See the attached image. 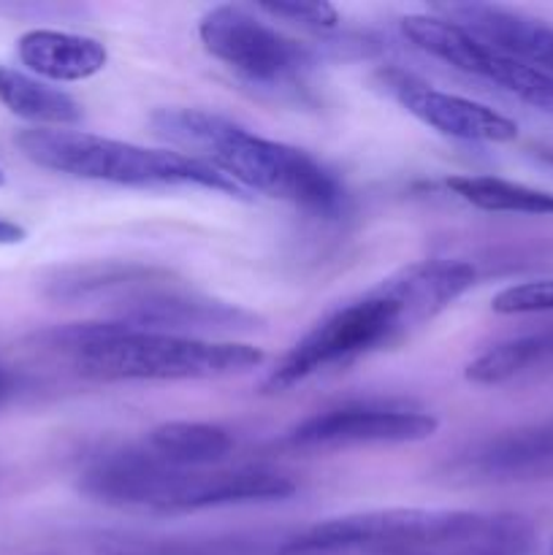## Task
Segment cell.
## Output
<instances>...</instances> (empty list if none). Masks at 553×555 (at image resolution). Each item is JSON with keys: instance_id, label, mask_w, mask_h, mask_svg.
Instances as JSON below:
<instances>
[{"instance_id": "6da1fadb", "label": "cell", "mask_w": 553, "mask_h": 555, "mask_svg": "<svg viewBox=\"0 0 553 555\" xmlns=\"http://www.w3.org/2000/svg\"><path fill=\"white\" fill-rule=\"evenodd\" d=\"M475 280L477 271L464 260H421L404 266L314 323L269 374L263 383L266 393H280L323 369L350 363L390 345L445 312Z\"/></svg>"}, {"instance_id": "7a4b0ae2", "label": "cell", "mask_w": 553, "mask_h": 555, "mask_svg": "<svg viewBox=\"0 0 553 555\" xmlns=\"http://www.w3.org/2000/svg\"><path fill=\"white\" fill-rule=\"evenodd\" d=\"M535 526L515 513L394 507L296 531L282 555H531Z\"/></svg>"}, {"instance_id": "3957f363", "label": "cell", "mask_w": 553, "mask_h": 555, "mask_svg": "<svg viewBox=\"0 0 553 555\" xmlns=\"http://www.w3.org/2000/svg\"><path fill=\"white\" fill-rule=\"evenodd\" d=\"M152 133L206 163L247 193L287 201L320 217L339 215L345 188L334 171L309 152L263 139L222 114L204 108H157L150 117Z\"/></svg>"}, {"instance_id": "277c9868", "label": "cell", "mask_w": 553, "mask_h": 555, "mask_svg": "<svg viewBox=\"0 0 553 555\" xmlns=\"http://www.w3.org/2000/svg\"><path fill=\"white\" fill-rule=\"evenodd\" d=\"M38 339L43 347L74 358L81 377L103 383L217 379L263 363V352L253 345L141 331L117 320L65 325L47 331Z\"/></svg>"}, {"instance_id": "5b68a950", "label": "cell", "mask_w": 553, "mask_h": 555, "mask_svg": "<svg viewBox=\"0 0 553 555\" xmlns=\"http://www.w3.org/2000/svg\"><path fill=\"white\" fill-rule=\"evenodd\" d=\"M22 155L47 171L112 182L125 188H206L244 195L239 184L206 163L171 150H146L130 141L106 139L68 128H27L16 133Z\"/></svg>"}, {"instance_id": "8992f818", "label": "cell", "mask_w": 553, "mask_h": 555, "mask_svg": "<svg viewBox=\"0 0 553 555\" xmlns=\"http://www.w3.org/2000/svg\"><path fill=\"white\" fill-rule=\"evenodd\" d=\"M198 38L206 52L249 85L266 90H291L307 81L318 60L296 38L242 5H215L198 22Z\"/></svg>"}, {"instance_id": "52a82bcc", "label": "cell", "mask_w": 553, "mask_h": 555, "mask_svg": "<svg viewBox=\"0 0 553 555\" xmlns=\"http://www.w3.org/2000/svg\"><path fill=\"white\" fill-rule=\"evenodd\" d=\"M401 33H404V38L412 47L426 52L428 57L442 60L445 65L461 70V74L491 81V85L510 92V95L518 98L526 106L553 117V74L529 68V65L515 63V60L493 52L480 38L466 33L455 22L442 20V16H404L401 20Z\"/></svg>"}, {"instance_id": "ba28073f", "label": "cell", "mask_w": 553, "mask_h": 555, "mask_svg": "<svg viewBox=\"0 0 553 555\" xmlns=\"http://www.w3.org/2000/svg\"><path fill=\"white\" fill-rule=\"evenodd\" d=\"M439 421L428 412L404 406H342L318 412L287 431L296 450H347L369 444H410L432 439Z\"/></svg>"}, {"instance_id": "9c48e42d", "label": "cell", "mask_w": 553, "mask_h": 555, "mask_svg": "<svg viewBox=\"0 0 553 555\" xmlns=\"http://www.w3.org/2000/svg\"><path fill=\"white\" fill-rule=\"evenodd\" d=\"M383 85L407 112L437 133L459 141H480V144H507L518 135V125L499 114L486 103L437 90L426 81L401 70H385Z\"/></svg>"}, {"instance_id": "30bf717a", "label": "cell", "mask_w": 553, "mask_h": 555, "mask_svg": "<svg viewBox=\"0 0 553 555\" xmlns=\"http://www.w3.org/2000/svg\"><path fill=\"white\" fill-rule=\"evenodd\" d=\"M434 11L480 38L486 47L529 68L553 74V25L491 3H448Z\"/></svg>"}, {"instance_id": "8fae6325", "label": "cell", "mask_w": 553, "mask_h": 555, "mask_svg": "<svg viewBox=\"0 0 553 555\" xmlns=\"http://www.w3.org/2000/svg\"><path fill=\"white\" fill-rule=\"evenodd\" d=\"M168 280H173V274L155 269V266L103 260V263L54 269L43 280V296L57 304H90V307L101 304L119 314L136 298L166 285Z\"/></svg>"}, {"instance_id": "7c38bea8", "label": "cell", "mask_w": 553, "mask_h": 555, "mask_svg": "<svg viewBox=\"0 0 553 555\" xmlns=\"http://www.w3.org/2000/svg\"><path fill=\"white\" fill-rule=\"evenodd\" d=\"M453 475L472 482L535 480L553 475V421L515 428L459 455Z\"/></svg>"}, {"instance_id": "4fadbf2b", "label": "cell", "mask_w": 553, "mask_h": 555, "mask_svg": "<svg viewBox=\"0 0 553 555\" xmlns=\"http://www.w3.org/2000/svg\"><path fill=\"white\" fill-rule=\"evenodd\" d=\"M296 493V482L280 472L244 466V469L206 472L193 469L184 480L177 499V513H201V509L233 507V504L282 502Z\"/></svg>"}, {"instance_id": "5bb4252c", "label": "cell", "mask_w": 553, "mask_h": 555, "mask_svg": "<svg viewBox=\"0 0 553 555\" xmlns=\"http://www.w3.org/2000/svg\"><path fill=\"white\" fill-rule=\"evenodd\" d=\"M16 54L30 74L49 81H85L108 63L106 47L98 38L47 27L27 30L16 41Z\"/></svg>"}, {"instance_id": "9a60e30c", "label": "cell", "mask_w": 553, "mask_h": 555, "mask_svg": "<svg viewBox=\"0 0 553 555\" xmlns=\"http://www.w3.org/2000/svg\"><path fill=\"white\" fill-rule=\"evenodd\" d=\"M146 448L179 469H206L233 450V437L211 423L171 421L152 428Z\"/></svg>"}, {"instance_id": "2e32d148", "label": "cell", "mask_w": 553, "mask_h": 555, "mask_svg": "<svg viewBox=\"0 0 553 555\" xmlns=\"http://www.w3.org/2000/svg\"><path fill=\"white\" fill-rule=\"evenodd\" d=\"M0 103L16 117L36 122L38 128H65L81 119L79 103L68 92L5 65H0Z\"/></svg>"}, {"instance_id": "e0dca14e", "label": "cell", "mask_w": 553, "mask_h": 555, "mask_svg": "<svg viewBox=\"0 0 553 555\" xmlns=\"http://www.w3.org/2000/svg\"><path fill=\"white\" fill-rule=\"evenodd\" d=\"M540 369H553V328L499 341L466 366L464 377L475 385H504Z\"/></svg>"}, {"instance_id": "ac0fdd59", "label": "cell", "mask_w": 553, "mask_h": 555, "mask_svg": "<svg viewBox=\"0 0 553 555\" xmlns=\"http://www.w3.org/2000/svg\"><path fill=\"white\" fill-rule=\"evenodd\" d=\"M448 190H453L461 201L483 211L553 217V193L524 182H513V179L453 177L448 179Z\"/></svg>"}, {"instance_id": "d6986e66", "label": "cell", "mask_w": 553, "mask_h": 555, "mask_svg": "<svg viewBox=\"0 0 553 555\" xmlns=\"http://www.w3.org/2000/svg\"><path fill=\"white\" fill-rule=\"evenodd\" d=\"M282 540L266 545L255 537H206V540H123L106 555H282Z\"/></svg>"}, {"instance_id": "ffe728a7", "label": "cell", "mask_w": 553, "mask_h": 555, "mask_svg": "<svg viewBox=\"0 0 553 555\" xmlns=\"http://www.w3.org/2000/svg\"><path fill=\"white\" fill-rule=\"evenodd\" d=\"M493 312L499 314H542L553 312V280H535L513 285L493 298Z\"/></svg>"}, {"instance_id": "44dd1931", "label": "cell", "mask_w": 553, "mask_h": 555, "mask_svg": "<svg viewBox=\"0 0 553 555\" xmlns=\"http://www.w3.org/2000/svg\"><path fill=\"white\" fill-rule=\"evenodd\" d=\"M258 11L276 16V20L296 22V25L314 27V30H334L339 25V11L331 3H298V0H282V3H258Z\"/></svg>"}, {"instance_id": "7402d4cb", "label": "cell", "mask_w": 553, "mask_h": 555, "mask_svg": "<svg viewBox=\"0 0 553 555\" xmlns=\"http://www.w3.org/2000/svg\"><path fill=\"white\" fill-rule=\"evenodd\" d=\"M27 238V231L22 225H16V222L5 220V217H0V244H5V247H11V244H22Z\"/></svg>"}, {"instance_id": "603a6c76", "label": "cell", "mask_w": 553, "mask_h": 555, "mask_svg": "<svg viewBox=\"0 0 553 555\" xmlns=\"http://www.w3.org/2000/svg\"><path fill=\"white\" fill-rule=\"evenodd\" d=\"M14 390H16L14 372H11V369L0 361V406L11 399V393H14Z\"/></svg>"}, {"instance_id": "cb8c5ba5", "label": "cell", "mask_w": 553, "mask_h": 555, "mask_svg": "<svg viewBox=\"0 0 553 555\" xmlns=\"http://www.w3.org/2000/svg\"><path fill=\"white\" fill-rule=\"evenodd\" d=\"M531 155H535L542 166L553 168V144H537L535 150H531Z\"/></svg>"}, {"instance_id": "d4e9b609", "label": "cell", "mask_w": 553, "mask_h": 555, "mask_svg": "<svg viewBox=\"0 0 553 555\" xmlns=\"http://www.w3.org/2000/svg\"><path fill=\"white\" fill-rule=\"evenodd\" d=\"M5 184V173H3V168H0V188H3Z\"/></svg>"}]
</instances>
